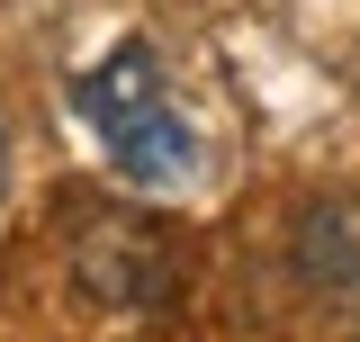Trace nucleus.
Returning a JSON list of instances; mask_svg holds the SVG:
<instances>
[{"mask_svg":"<svg viewBox=\"0 0 360 342\" xmlns=\"http://www.w3.org/2000/svg\"><path fill=\"white\" fill-rule=\"evenodd\" d=\"M72 108H82L90 144L108 153V171L135 180V189H180L189 163H198V135H189L172 82H162V54H153L144 37L108 45L82 82H72Z\"/></svg>","mask_w":360,"mask_h":342,"instance_id":"nucleus-1","label":"nucleus"},{"mask_svg":"<svg viewBox=\"0 0 360 342\" xmlns=\"http://www.w3.org/2000/svg\"><path fill=\"white\" fill-rule=\"evenodd\" d=\"M172 270H180L172 234L153 216H135V208H90L72 225V279L90 298H108V306H153L172 289Z\"/></svg>","mask_w":360,"mask_h":342,"instance_id":"nucleus-2","label":"nucleus"}]
</instances>
